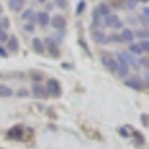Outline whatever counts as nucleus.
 Returning a JSON list of instances; mask_svg holds the SVG:
<instances>
[{"instance_id":"f257e3e1","label":"nucleus","mask_w":149,"mask_h":149,"mask_svg":"<svg viewBox=\"0 0 149 149\" xmlns=\"http://www.w3.org/2000/svg\"><path fill=\"white\" fill-rule=\"evenodd\" d=\"M45 90H46V94L51 95L54 98H58L63 94V88H61V84L57 81V79H48L46 81V85H45Z\"/></svg>"},{"instance_id":"f03ea898","label":"nucleus","mask_w":149,"mask_h":149,"mask_svg":"<svg viewBox=\"0 0 149 149\" xmlns=\"http://www.w3.org/2000/svg\"><path fill=\"white\" fill-rule=\"evenodd\" d=\"M43 46L45 49L49 52V55H51L52 58H60V48H58V43L55 39H52V37H45L43 39Z\"/></svg>"},{"instance_id":"7ed1b4c3","label":"nucleus","mask_w":149,"mask_h":149,"mask_svg":"<svg viewBox=\"0 0 149 149\" xmlns=\"http://www.w3.org/2000/svg\"><path fill=\"white\" fill-rule=\"evenodd\" d=\"M100 60H102V64H103L110 73H116V70H118V63H116V60L112 57L109 52H103Z\"/></svg>"},{"instance_id":"20e7f679","label":"nucleus","mask_w":149,"mask_h":149,"mask_svg":"<svg viewBox=\"0 0 149 149\" xmlns=\"http://www.w3.org/2000/svg\"><path fill=\"white\" fill-rule=\"evenodd\" d=\"M6 137L8 139H22L24 137V125L22 124H17V125H12L8 131H6Z\"/></svg>"},{"instance_id":"39448f33","label":"nucleus","mask_w":149,"mask_h":149,"mask_svg":"<svg viewBox=\"0 0 149 149\" xmlns=\"http://www.w3.org/2000/svg\"><path fill=\"white\" fill-rule=\"evenodd\" d=\"M116 57H118V60H116V63H118V70H116V73L119 74V78H127L128 73H130V67H128V64L125 63V60L122 58L121 52H116Z\"/></svg>"},{"instance_id":"423d86ee","label":"nucleus","mask_w":149,"mask_h":149,"mask_svg":"<svg viewBox=\"0 0 149 149\" xmlns=\"http://www.w3.org/2000/svg\"><path fill=\"white\" fill-rule=\"evenodd\" d=\"M49 24L55 29V30H60V31H63L67 26V21L63 15H54L51 17V21H49Z\"/></svg>"},{"instance_id":"0eeeda50","label":"nucleus","mask_w":149,"mask_h":149,"mask_svg":"<svg viewBox=\"0 0 149 149\" xmlns=\"http://www.w3.org/2000/svg\"><path fill=\"white\" fill-rule=\"evenodd\" d=\"M124 85L128 86V88H131V90H136V91L143 90V86H145V84L142 82V79H140V78H137V76H134V78H128V79H124Z\"/></svg>"},{"instance_id":"6e6552de","label":"nucleus","mask_w":149,"mask_h":149,"mask_svg":"<svg viewBox=\"0 0 149 149\" xmlns=\"http://www.w3.org/2000/svg\"><path fill=\"white\" fill-rule=\"evenodd\" d=\"M104 26L106 27H110V29H122L124 24H122V21L119 19L118 15H112L110 14L109 17L104 18Z\"/></svg>"},{"instance_id":"1a4fd4ad","label":"nucleus","mask_w":149,"mask_h":149,"mask_svg":"<svg viewBox=\"0 0 149 149\" xmlns=\"http://www.w3.org/2000/svg\"><path fill=\"white\" fill-rule=\"evenodd\" d=\"M31 94L36 97V98H46L48 94H46V90L42 84H33L31 86Z\"/></svg>"},{"instance_id":"9d476101","label":"nucleus","mask_w":149,"mask_h":149,"mask_svg":"<svg viewBox=\"0 0 149 149\" xmlns=\"http://www.w3.org/2000/svg\"><path fill=\"white\" fill-rule=\"evenodd\" d=\"M91 39H93V42H95L98 45H106L107 43V36L102 30H94L91 33Z\"/></svg>"},{"instance_id":"9b49d317","label":"nucleus","mask_w":149,"mask_h":149,"mask_svg":"<svg viewBox=\"0 0 149 149\" xmlns=\"http://www.w3.org/2000/svg\"><path fill=\"white\" fill-rule=\"evenodd\" d=\"M6 48H8V51H10V52H18V49H19L18 37L14 36V34L9 36L8 40H6Z\"/></svg>"},{"instance_id":"f8f14e48","label":"nucleus","mask_w":149,"mask_h":149,"mask_svg":"<svg viewBox=\"0 0 149 149\" xmlns=\"http://www.w3.org/2000/svg\"><path fill=\"white\" fill-rule=\"evenodd\" d=\"M36 21L39 22L40 27H46L51 21V17H49L48 12H39V14H36Z\"/></svg>"},{"instance_id":"ddd939ff","label":"nucleus","mask_w":149,"mask_h":149,"mask_svg":"<svg viewBox=\"0 0 149 149\" xmlns=\"http://www.w3.org/2000/svg\"><path fill=\"white\" fill-rule=\"evenodd\" d=\"M31 46L34 49L36 54H43L45 52V46H43V40L39 39V37H34V39L31 40Z\"/></svg>"},{"instance_id":"4468645a","label":"nucleus","mask_w":149,"mask_h":149,"mask_svg":"<svg viewBox=\"0 0 149 149\" xmlns=\"http://www.w3.org/2000/svg\"><path fill=\"white\" fill-rule=\"evenodd\" d=\"M24 5H26V2H24V0H9V2H8V6L14 10V12L22 10Z\"/></svg>"},{"instance_id":"2eb2a0df","label":"nucleus","mask_w":149,"mask_h":149,"mask_svg":"<svg viewBox=\"0 0 149 149\" xmlns=\"http://www.w3.org/2000/svg\"><path fill=\"white\" fill-rule=\"evenodd\" d=\"M21 18L24 19V21H30L31 24L36 21V12H34V9H26V10H24L22 12V14H21Z\"/></svg>"},{"instance_id":"dca6fc26","label":"nucleus","mask_w":149,"mask_h":149,"mask_svg":"<svg viewBox=\"0 0 149 149\" xmlns=\"http://www.w3.org/2000/svg\"><path fill=\"white\" fill-rule=\"evenodd\" d=\"M121 37H122V42H133L134 40V31L128 27H125L121 33Z\"/></svg>"},{"instance_id":"f3484780","label":"nucleus","mask_w":149,"mask_h":149,"mask_svg":"<svg viewBox=\"0 0 149 149\" xmlns=\"http://www.w3.org/2000/svg\"><path fill=\"white\" fill-rule=\"evenodd\" d=\"M12 95H14V90L9 88L5 84H0V98H6V97H12Z\"/></svg>"},{"instance_id":"a211bd4d","label":"nucleus","mask_w":149,"mask_h":149,"mask_svg":"<svg viewBox=\"0 0 149 149\" xmlns=\"http://www.w3.org/2000/svg\"><path fill=\"white\" fill-rule=\"evenodd\" d=\"M121 55H122V58H124V60H125V63L128 64V67L131 66V67H133V69H136V70L139 69L137 61H136V60H134V58H133L130 54H127V52H121Z\"/></svg>"},{"instance_id":"6ab92c4d","label":"nucleus","mask_w":149,"mask_h":149,"mask_svg":"<svg viewBox=\"0 0 149 149\" xmlns=\"http://www.w3.org/2000/svg\"><path fill=\"white\" fill-rule=\"evenodd\" d=\"M97 10H98V14H100V17H109L110 15V6L107 5V3H100L98 5V8H97Z\"/></svg>"},{"instance_id":"aec40b11","label":"nucleus","mask_w":149,"mask_h":149,"mask_svg":"<svg viewBox=\"0 0 149 149\" xmlns=\"http://www.w3.org/2000/svg\"><path fill=\"white\" fill-rule=\"evenodd\" d=\"M134 37H139L140 40H148V39H149V30L140 29V30H137V31H134Z\"/></svg>"},{"instance_id":"412c9836","label":"nucleus","mask_w":149,"mask_h":149,"mask_svg":"<svg viewBox=\"0 0 149 149\" xmlns=\"http://www.w3.org/2000/svg\"><path fill=\"white\" fill-rule=\"evenodd\" d=\"M30 79L34 81V84H39V81L43 79V73L37 70H30Z\"/></svg>"},{"instance_id":"4be33fe9","label":"nucleus","mask_w":149,"mask_h":149,"mask_svg":"<svg viewBox=\"0 0 149 149\" xmlns=\"http://www.w3.org/2000/svg\"><path fill=\"white\" fill-rule=\"evenodd\" d=\"M122 43V37L121 34H116V33H112L110 36H107V43Z\"/></svg>"},{"instance_id":"5701e85b","label":"nucleus","mask_w":149,"mask_h":149,"mask_svg":"<svg viewBox=\"0 0 149 149\" xmlns=\"http://www.w3.org/2000/svg\"><path fill=\"white\" fill-rule=\"evenodd\" d=\"M130 52H133L134 55H142V49L137 43H130Z\"/></svg>"},{"instance_id":"b1692460","label":"nucleus","mask_w":149,"mask_h":149,"mask_svg":"<svg viewBox=\"0 0 149 149\" xmlns=\"http://www.w3.org/2000/svg\"><path fill=\"white\" fill-rule=\"evenodd\" d=\"M137 5H139L137 0H127V2H124V6H125L127 9H130V10L136 9V8H137Z\"/></svg>"},{"instance_id":"393cba45","label":"nucleus","mask_w":149,"mask_h":149,"mask_svg":"<svg viewBox=\"0 0 149 149\" xmlns=\"http://www.w3.org/2000/svg\"><path fill=\"white\" fill-rule=\"evenodd\" d=\"M100 14H98V10H97V8L95 9H93V24H94V26L97 27L98 26V24H100Z\"/></svg>"},{"instance_id":"a878e982","label":"nucleus","mask_w":149,"mask_h":149,"mask_svg":"<svg viewBox=\"0 0 149 149\" xmlns=\"http://www.w3.org/2000/svg\"><path fill=\"white\" fill-rule=\"evenodd\" d=\"M137 22H140L142 26H143V29H146V30H148V27H149V17L140 15V17L137 18Z\"/></svg>"},{"instance_id":"bb28decb","label":"nucleus","mask_w":149,"mask_h":149,"mask_svg":"<svg viewBox=\"0 0 149 149\" xmlns=\"http://www.w3.org/2000/svg\"><path fill=\"white\" fill-rule=\"evenodd\" d=\"M85 6H86V2H84V0H79L78 5H76V15H81L82 12L85 10Z\"/></svg>"},{"instance_id":"cd10ccee","label":"nucleus","mask_w":149,"mask_h":149,"mask_svg":"<svg viewBox=\"0 0 149 149\" xmlns=\"http://www.w3.org/2000/svg\"><path fill=\"white\" fill-rule=\"evenodd\" d=\"M134 137H136V145H145V139H143V134L139 131H134Z\"/></svg>"},{"instance_id":"c85d7f7f","label":"nucleus","mask_w":149,"mask_h":149,"mask_svg":"<svg viewBox=\"0 0 149 149\" xmlns=\"http://www.w3.org/2000/svg\"><path fill=\"white\" fill-rule=\"evenodd\" d=\"M137 45L140 46L142 52H148V51H149V39H148V40H140Z\"/></svg>"},{"instance_id":"c756f323","label":"nucleus","mask_w":149,"mask_h":149,"mask_svg":"<svg viewBox=\"0 0 149 149\" xmlns=\"http://www.w3.org/2000/svg\"><path fill=\"white\" fill-rule=\"evenodd\" d=\"M137 64H139V67L142 66L145 70H148V67H149V60H148L146 57H142V58L137 61Z\"/></svg>"},{"instance_id":"7c9ffc66","label":"nucleus","mask_w":149,"mask_h":149,"mask_svg":"<svg viewBox=\"0 0 149 149\" xmlns=\"http://www.w3.org/2000/svg\"><path fill=\"white\" fill-rule=\"evenodd\" d=\"M0 26H2V29H8L10 26V22H9V18L8 17H2V19H0Z\"/></svg>"},{"instance_id":"2f4dec72","label":"nucleus","mask_w":149,"mask_h":149,"mask_svg":"<svg viewBox=\"0 0 149 149\" xmlns=\"http://www.w3.org/2000/svg\"><path fill=\"white\" fill-rule=\"evenodd\" d=\"M8 34H6V31L2 29V26H0V42H6L8 40Z\"/></svg>"},{"instance_id":"473e14b6","label":"nucleus","mask_w":149,"mask_h":149,"mask_svg":"<svg viewBox=\"0 0 149 149\" xmlns=\"http://www.w3.org/2000/svg\"><path fill=\"white\" fill-rule=\"evenodd\" d=\"M54 5H57V6H58V8H61V9L67 8V2H64V0H55Z\"/></svg>"},{"instance_id":"72a5a7b5","label":"nucleus","mask_w":149,"mask_h":149,"mask_svg":"<svg viewBox=\"0 0 149 149\" xmlns=\"http://www.w3.org/2000/svg\"><path fill=\"white\" fill-rule=\"evenodd\" d=\"M24 30H26L27 33H33L34 31V26L30 22V24H26V26H24Z\"/></svg>"},{"instance_id":"f704fd0d","label":"nucleus","mask_w":149,"mask_h":149,"mask_svg":"<svg viewBox=\"0 0 149 149\" xmlns=\"http://www.w3.org/2000/svg\"><path fill=\"white\" fill-rule=\"evenodd\" d=\"M17 95L18 97H26V95H29V91L26 88H21L19 91H17Z\"/></svg>"},{"instance_id":"c9c22d12","label":"nucleus","mask_w":149,"mask_h":149,"mask_svg":"<svg viewBox=\"0 0 149 149\" xmlns=\"http://www.w3.org/2000/svg\"><path fill=\"white\" fill-rule=\"evenodd\" d=\"M119 134L122 136V137H125V139H127V137H130V133H128L125 128H119Z\"/></svg>"},{"instance_id":"e433bc0d","label":"nucleus","mask_w":149,"mask_h":149,"mask_svg":"<svg viewBox=\"0 0 149 149\" xmlns=\"http://www.w3.org/2000/svg\"><path fill=\"white\" fill-rule=\"evenodd\" d=\"M78 43H79V45H81V46H82V48L85 49V51H86V52H88V54H90V49H88V46H86V43L84 42V39H79V40H78Z\"/></svg>"},{"instance_id":"4c0bfd02","label":"nucleus","mask_w":149,"mask_h":149,"mask_svg":"<svg viewBox=\"0 0 149 149\" xmlns=\"http://www.w3.org/2000/svg\"><path fill=\"white\" fill-rule=\"evenodd\" d=\"M142 122H143V125H145V127H148V115H146V113L142 115Z\"/></svg>"},{"instance_id":"58836bf2","label":"nucleus","mask_w":149,"mask_h":149,"mask_svg":"<svg viewBox=\"0 0 149 149\" xmlns=\"http://www.w3.org/2000/svg\"><path fill=\"white\" fill-rule=\"evenodd\" d=\"M0 57H2V58H6V57H8V54H6V49L0 48Z\"/></svg>"},{"instance_id":"ea45409f","label":"nucleus","mask_w":149,"mask_h":149,"mask_svg":"<svg viewBox=\"0 0 149 149\" xmlns=\"http://www.w3.org/2000/svg\"><path fill=\"white\" fill-rule=\"evenodd\" d=\"M143 15H145V17L149 15V8H148V6H145V9H143Z\"/></svg>"},{"instance_id":"a19ab883","label":"nucleus","mask_w":149,"mask_h":149,"mask_svg":"<svg viewBox=\"0 0 149 149\" xmlns=\"http://www.w3.org/2000/svg\"><path fill=\"white\" fill-rule=\"evenodd\" d=\"M61 67H63L64 70H66V69H72V66H70V64H67V63H63V64H61Z\"/></svg>"},{"instance_id":"79ce46f5","label":"nucleus","mask_w":149,"mask_h":149,"mask_svg":"<svg viewBox=\"0 0 149 149\" xmlns=\"http://www.w3.org/2000/svg\"><path fill=\"white\" fill-rule=\"evenodd\" d=\"M46 8H48V9H52V8H54V3H48Z\"/></svg>"},{"instance_id":"37998d69","label":"nucleus","mask_w":149,"mask_h":149,"mask_svg":"<svg viewBox=\"0 0 149 149\" xmlns=\"http://www.w3.org/2000/svg\"><path fill=\"white\" fill-rule=\"evenodd\" d=\"M0 78H2V74H0Z\"/></svg>"}]
</instances>
